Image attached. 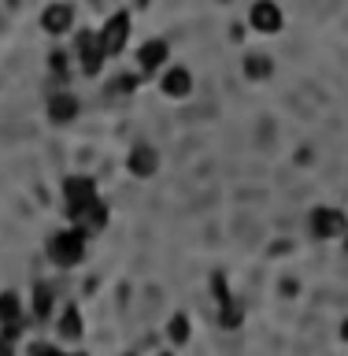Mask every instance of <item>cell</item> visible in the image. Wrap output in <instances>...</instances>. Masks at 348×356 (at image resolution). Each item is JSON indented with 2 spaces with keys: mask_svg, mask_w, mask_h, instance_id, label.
Wrapping results in <instances>:
<instances>
[{
  "mask_svg": "<svg viewBox=\"0 0 348 356\" xmlns=\"http://www.w3.org/2000/svg\"><path fill=\"white\" fill-rule=\"evenodd\" d=\"M85 234L78 227H67V230H56L49 234V245H44V252H49V260L56 267H78L85 256Z\"/></svg>",
  "mask_w": 348,
  "mask_h": 356,
  "instance_id": "obj_1",
  "label": "cell"
},
{
  "mask_svg": "<svg viewBox=\"0 0 348 356\" xmlns=\"http://www.w3.org/2000/svg\"><path fill=\"white\" fill-rule=\"evenodd\" d=\"M211 293H215V305H219V327L241 330L245 327V305H241V297H233V289L226 286V275L222 271L211 275Z\"/></svg>",
  "mask_w": 348,
  "mask_h": 356,
  "instance_id": "obj_2",
  "label": "cell"
},
{
  "mask_svg": "<svg viewBox=\"0 0 348 356\" xmlns=\"http://www.w3.org/2000/svg\"><path fill=\"white\" fill-rule=\"evenodd\" d=\"M308 230H311V238H319V241H341L348 234V216L341 208H330V204L311 208Z\"/></svg>",
  "mask_w": 348,
  "mask_h": 356,
  "instance_id": "obj_3",
  "label": "cell"
},
{
  "mask_svg": "<svg viewBox=\"0 0 348 356\" xmlns=\"http://www.w3.org/2000/svg\"><path fill=\"white\" fill-rule=\"evenodd\" d=\"M74 56H78V71H82L85 78H97L100 71H104V63H108V52H104V44H100L97 30H82V33H78Z\"/></svg>",
  "mask_w": 348,
  "mask_h": 356,
  "instance_id": "obj_4",
  "label": "cell"
},
{
  "mask_svg": "<svg viewBox=\"0 0 348 356\" xmlns=\"http://www.w3.org/2000/svg\"><path fill=\"white\" fill-rule=\"evenodd\" d=\"M97 33H100V44H104L108 60H111V56H119L122 49H126V41H130V11H115V15H108V22Z\"/></svg>",
  "mask_w": 348,
  "mask_h": 356,
  "instance_id": "obj_5",
  "label": "cell"
},
{
  "mask_svg": "<svg viewBox=\"0 0 348 356\" xmlns=\"http://www.w3.org/2000/svg\"><path fill=\"white\" fill-rule=\"evenodd\" d=\"M97 182L89 175H67L63 178V200H67V216H74V211H82L89 200H97Z\"/></svg>",
  "mask_w": 348,
  "mask_h": 356,
  "instance_id": "obj_6",
  "label": "cell"
},
{
  "mask_svg": "<svg viewBox=\"0 0 348 356\" xmlns=\"http://www.w3.org/2000/svg\"><path fill=\"white\" fill-rule=\"evenodd\" d=\"M108 216H111V211H108V200H104V197H97V200H89L82 211H74L71 222L85 234V238H93V234H100V230L108 227Z\"/></svg>",
  "mask_w": 348,
  "mask_h": 356,
  "instance_id": "obj_7",
  "label": "cell"
},
{
  "mask_svg": "<svg viewBox=\"0 0 348 356\" xmlns=\"http://www.w3.org/2000/svg\"><path fill=\"white\" fill-rule=\"evenodd\" d=\"M22 327H26V316H22V300L19 293H0V330L8 334L11 341L22 338Z\"/></svg>",
  "mask_w": 348,
  "mask_h": 356,
  "instance_id": "obj_8",
  "label": "cell"
},
{
  "mask_svg": "<svg viewBox=\"0 0 348 356\" xmlns=\"http://www.w3.org/2000/svg\"><path fill=\"white\" fill-rule=\"evenodd\" d=\"M282 22H285V15H282V8H278L274 0H256V4L249 8V26L256 33H278Z\"/></svg>",
  "mask_w": 348,
  "mask_h": 356,
  "instance_id": "obj_9",
  "label": "cell"
},
{
  "mask_svg": "<svg viewBox=\"0 0 348 356\" xmlns=\"http://www.w3.org/2000/svg\"><path fill=\"white\" fill-rule=\"evenodd\" d=\"M167 60H171V44H167L163 38H152V41H144L138 49V71L144 78H152L156 71H163Z\"/></svg>",
  "mask_w": 348,
  "mask_h": 356,
  "instance_id": "obj_10",
  "label": "cell"
},
{
  "mask_svg": "<svg viewBox=\"0 0 348 356\" xmlns=\"http://www.w3.org/2000/svg\"><path fill=\"white\" fill-rule=\"evenodd\" d=\"M160 93L167 100H185L189 93H193V74H189V67H163Z\"/></svg>",
  "mask_w": 348,
  "mask_h": 356,
  "instance_id": "obj_11",
  "label": "cell"
},
{
  "mask_svg": "<svg viewBox=\"0 0 348 356\" xmlns=\"http://www.w3.org/2000/svg\"><path fill=\"white\" fill-rule=\"evenodd\" d=\"M74 26V8L67 4V0H56V4H49L41 11V30L52 33V38H60V33H67Z\"/></svg>",
  "mask_w": 348,
  "mask_h": 356,
  "instance_id": "obj_12",
  "label": "cell"
},
{
  "mask_svg": "<svg viewBox=\"0 0 348 356\" xmlns=\"http://www.w3.org/2000/svg\"><path fill=\"white\" fill-rule=\"evenodd\" d=\"M126 171L133 175V178H152L156 171H160V152L152 149V145H133L130 149V156H126Z\"/></svg>",
  "mask_w": 348,
  "mask_h": 356,
  "instance_id": "obj_13",
  "label": "cell"
},
{
  "mask_svg": "<svg viewBox=\"0 0 348 356\" xmlns=\"http://www.w3.org/2000/svg\"><path fill=\"white\" fill-rule=\"evenodd\" d=\"M78 111H82V100H78L71 89H56V93L49 97V119L52 122H74L78 119Z\"/></svg>",
  "mask_w": 348,
  "mask_h": 356,
  "instance_id": "obj_14",
  "label": "cell"
},
{
  "mask_svg": "<svg viewBox=\"0 0 348 356\" xmlns=\"http://www.w3.org/2000/svg\"><path fill=\"white\" fill-rule=\"evenodd\" d=\"M82 312H78V305H67L60 312V323H56V334H60L63 341H82Z\"/></svg>",
  "mask_w": 348,
  "mask_h": 356,
  "instance_id": "obj_15",
  "label": "cell"
},
{
  "mask_svg": "<svg viewBox=\"0 0 348 356\" xmlns=\"http://www.w3.org/2000/svg\"><path fill=\"white\" fill-rule=\"evenodd\" d=\"M241 67H245V78H249V82H267V78L274 74V60L263 52H249L241 60Z\"/></svg>",
  "mask_w": 348,
  "mask_h": 356,
  "instance_id": "obj_16",
  "label": "cell"
},
{
  "mask_svg": "<svg viewBox=\"0 0 348 356\" xmlns=\"http://www.w3.org/2000/svg\"><path fill=\"white\" fill-rule=\"evenodd\" d=\"M163 334H167V341H171L174 349H182V345L193 338V327H189V316H185V312H174V316L167 319Z\"/></svg>",
  "mask_w": 348,
  "mask_h": 356,
  "instance_id": "obj_17",
  "label": "cell"
},
{
  "mask_svg": "<svg viewBox=\"0 0 348 356\" xmlns=\"http://www.w3.org/2000/svg\"><path fill=\"white\" fill-rule=\"evenodd\" d=\"M52 312H56V289H52V282H41L33 286V316L38 319H52Z\"/></svg>",
  "mask_w": 348,
  "mask_h": 356,
  "instance_id": "obj_18",
  "label": "cell"
},
{
  "mask_svg": "<svg viewBox=\"0 0 348 356\" xmlns=\"http://www.w3.org/2000/svg\"><path fill=\"white\" fill-rule=\"evenodd\" d=\"M138 82H141V74H119L115 82L108 86V93H119V97H130L133 89H138Z\"/></svg>",
  "mask_w": 348,
  "mask_h": 356,
  "instance_id": "obj_19",
  "label": "cell"
},
{
  "mask_svg": "<svg viewBox=\"0 0 348 356\" xmlns=\"http://www.w3.org/2000/svg\"><path fill=\"white\" fill-rule=\"evenodd\" d=\"M26 356H63V349H56L52 341H33L26 349Z\"/></svg>",
  "mask_w": 348,
  "mask_h": 356,
  "instance_id": "obj_20",
  "label": "cell"
},
{
  "mask_svg": "<svg viewBox=\"0 0 348 356\" xmlns=\"http://www.w3.org/2000/svg\"><path fill=\"white\" fill-rule=\"evenodd\" d=\"M67 60H71L67 52H52V56H49V67H52L56 74H67Z\"/></svg>",
  "mask_w": 348,
  "mask_h": 356,
  "instance_id": "obj_21",
  "label": "cell"
},
{
  "mask_svg": "<svg viewBox=\"0 0 348 356\" xmlns=\"http://www.w3.org/2000/svg\"><path fill=\"white\" fill-rule=\"evenodd\" d=\"M0 356H15V341H11L4 330H0Z\"/></svg>",
  "mask_w": 348,
  "mask_h": 356,
  "instance_id": "obj_22",
  "label": "cell"
},
{
  "mask_svg": "<svg viewBox=\"0 0 348 356\" xmlns=\"http://www.w3.org/2000/svg\"><path fill=\"white\" fill-rule=\"evenodd\" d=\"M341 341H348V316L341 319Z\"/></svg>",
  "mask_w": 348,
  "mask_h": 356,
  "instance_id": "obj_23",
  "label": "cell"
},
{
  "mask_svg": "<svg viewBox=\"0 0 348 356\" xmlns=\"http://www.w3.org/2000/svg\"><path fill=\"white\" fill-rule=\"evenodd\" d=\"M341 245H345V256H348V234H345V238H341Z\"/></svg>",
  "mask_w": 348,
  "mask_h": 356,
  "instance_id": "obj_24",
  "label": "cell"
},
{
  "mask_svg": "<svg viewBox=\"0 0 348 356\" xmlns=\"http://www.w3.org/2000/svg\"><path fill=\"white\" fill-rule=\"evenodd\" d=\"M63 356H89V353H78V349H74V353H63Z\"/></svg>",
  "mask_w": 348,
  "mask_h": 356,
  "instance_id": "obj_25",
  "label": "cell"
},
{
  "mask_svg": "<svg viewBox=\"0 0 348 356\" xmlns=\"http://www.w3.org/2000/svg\"><path fill=\"white\" fill-rule=\"evenodd\" d=\"M138 4H141V8H144V4H149V0H138Z\"/></svg>",
  "mask_w": 348,
  "mask_h": 356,
  "instance_id": "obj_26",
  "label": "cell"
},
{
  "mask_svg": "<svg viewBox=\"0 0 348 356\" xmlns=\"http://www.w3.org/2000/svg\"><path fill=\"white\" fill-rule=\"evenodd\" d=\"M122 356H133V353H122Z\"/></svg>",
  "mask_w": 348,
  "mask_h": 356,
  "instance_id": "obj_27",
  "label": "cell"
}]
</instances>
